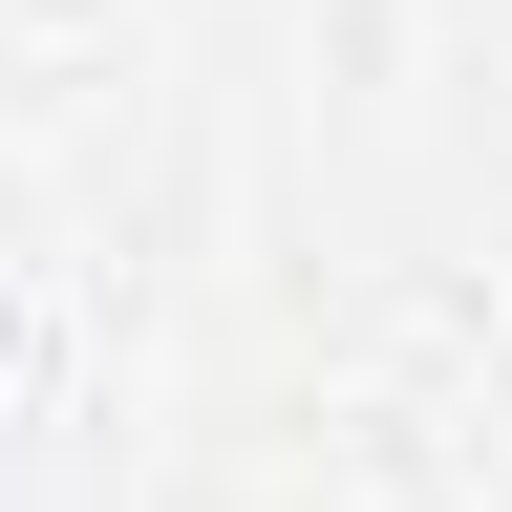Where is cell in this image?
Listing matches in <instances>:
<instances>
[{
	"mask_svg": "<svg viewBox=\"0 0 512 512\" xmlns=\"http://www.w3.org/2000/svg\"><path fill=\"white\" fill-rule=\"evenodd\" d=\"M0 363H22V299H0Z\"/></svg>",
	"mask_w": 512,
	"mask_h": 512,
	"instance_id": "cell-1",
	"label": "cell"
}]
</instances>
